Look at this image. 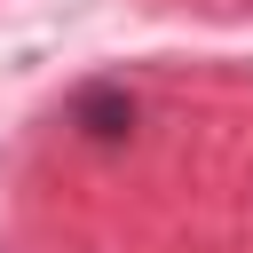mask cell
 Here are the masks:
<instances>
[{
    "mask_svg": "<svg viewBox=\"0 0 253 253\" xmlns=\"http://www.w3.org/2000/svg\"><path fill=\"white\" fill-rule=\"evenodd\" d=\"M71 126L87 142H126L134 134V95L126 87H79L71 95Z\"/></svg>",
    "mask_w": 253,
    "mask_h": 253,
    "instance_id": "6da1fadb",
    "label": "cell"
}]
</instances>
